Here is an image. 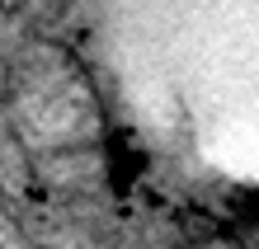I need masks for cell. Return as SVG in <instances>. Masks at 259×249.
Here are the masks:
<instances>
[{
	"label": "cell",
	"mask_w": 259,
	"mask_h": 249,
	"mask_svg": "<svg viewBox=\"0 0 259 249\" xmlns=\"http://www.w3.org/2000/svg\"><path fill=\"white\" fill-rule=\"evenodd\" d=\"M132 127L189 174L259 188V0H80Z\"/></svg>",
	"instance_id": "1"
}]
</instances>
